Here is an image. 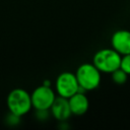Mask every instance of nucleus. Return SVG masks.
<instances>
[{"mask_svg": "<svg viewBox=\"0 0 130 130\" xmlns=\"http://www.w3.org/2000/svg\"><path fill=\"white\" fill-rule=\"evenodd\" d=\"M111 46L122 56L130 54V30H116L111 37Z\"/></svg>", "mask_w": 130, "mask_h": 130, "instance_id": "obj_6", "label": "nucleus"}, {"mask_svg": "<svg viewBox=\"0 0 130 130\" xmlns=\"http://www.w3.org/2000/svg\"><path fill=\"white\" fill-rule=\"evenodd\" d=\"M43 84H44V85H46V86H51V81H50L49 79H46V80H44Z\"/></svg>", "mask_w": 130, "mask_h": 130, "instance_id": "obj_13", "label": "nucleus"}, {"mask_svg": "<svg viewBox=\"0 0 130 130\" xmlns=\"http://www.w3.org/2000/svg\"><path fill=\"white\" fill-rule=\"evenodd\" d=\"M55 89L58 95L69 99L79 90V83L75 73L64 71L60 73L55 81Z\"/></svg>", "mask_w": 130, "mask_h": 130, "instance_id": "obj_4", "label": "nucleus"}, {"mask_svg": "<svg viewBox=\"0 0 130 130\" xmlns=\"http://www.w3.org/2000/svg\"><path fill=\"white\" fill-rule=\"evenodd\" d=\"M6 104L9 112L20 117L27 114L32 108L30 93L23 88L12 89L7 95Z\"/></svg>", "mask_w": 130, "mask_h": 130, "instance_id": "obj_2", "label": "nucleus"}, {"mask_svg": "<svg viewBox=\"0 0 130 130\" xmlns=\"http://www.w3.org/2000/svg\"><path fill=\"white\" fill-rule=\"evenodd\" d=\"M20 118H21L20 116H17V115H15V114L9 112V113L6 115V117H5V123H6L7 125H9V126H15V125L19 124Z\"/></svg>", "mask_w": 130, "mask_h": 130, "instance_id": "obj_10", "label": "nucleus"}, {"mask_svg": "<svg viewBox=\"0 0 130 130\" xmlns=\"http://www.w3.org/2000/svg\"><path fill=\"white\" fill-rule=\"evenodd\" d=\"M122 55L113 48L101 49L92 57V63L103 73H112L120 68Z\"/></svg>", "mask_w": 130, "mask_h": 130, "instance_id": "obj_3", "label": "nucleus"}, {"mask_svg": "<svg viewBox=\"0 0 130 130\" xmlns=\"http://www.w3.org/2000/svg\"><path fill=\"white\" fill-rule=\"evenodd\" d=\"M50 112L54 119L59 122H66L72 115L68 99L60 95L56 96L53 105L50 108Z\"/></svg>", "mask_w": 130, "mask_h": 130, "instance_id": "obj_7", "label": "nucleus"}, {"mask_svg": "<svg viewBox=\"0 0 130 130\" xmlns=\"http://www.w3.org/2000/svg\"><path fill=\"white\" fill-rule=\"evenodd\" d=\"M101 71L94 66L93 63H83L76 69L75 75L79 83L78 91L93 90L99 87L101 83Z\"/></svg>", "mask_w": 130, "mask_h": 130, "instance_id": "obj_1", "label": "nucleus"}, {"mask_svg": "<svg viewBox=\"0 0 130 130\" xmlns=\"http://www.w3.org/2000/svg\"><path fill=\"white\" fill-rule=\"evenodd\" d=\"M69 106L72 115L82 116L84 115L89 108V101L83 91H77L69 99Z\"/></svg>", "mask_w": 130, "mask_h": 130, "instance_id": "obj_8", "label": "nucleus"}, {"mask_svg": "<svg viewBox=\"0 0 130 130\" xmlns=\"http://www.w3.org/2000/svg\"><path fill=\"white\" fill-rule=\"evenodd\" d=\"M111 76H112V80L114 81V83H116L118 85L126 83V81L128 79V74L121 68H118L115 71H113L111 73Z\"/></svg>", "mask_w": 130, "mask_h": 130, "instance_id": "obj_9", "label": "nucleus"}, {"mask_svg": "<svg viewBox=\"0 0 130 130\" xmlns=\"http://www.w3.org/2000/svg\"><path fill=\"white\" fill-rule=\"evenodd\" d=\"M31 104L35 110H50L53 105L56 94L51 86H46L44 84L36 87L30 93Z\"/></svg>", "mask_w": 130, "mask_h": 130, "instance_id": "obj_5", "label": "nucleus"}, {"mask_svg": "<svg viewBox=\"0 0 130 130\" xmlns=\"http://www.w3.org/2000/svg\"><path fill=\"white\" fill-rule=\"evenodd\" d=\"M120 68L123 69L128 75H130V54H126L122 56Z\"/></svg>", "mask_w": 130, "mask_h": 130, "instance_id": "obj_11", "label": "nucleus"}, {"mask_svg": "<svg viewBox=\"0 0 130 130\" xmlns=\"http://www.w3.org/2000/svg\"><path fill=\"white\" fill-rule=\"evenodd\" d=\"M51 115L50 110H36V118L39 121H47Z\"/></svg>", "mask_w": 130, "mask_h": 130, "instance_id": "obj_12", "label": "nucleus"}]
</instances>
